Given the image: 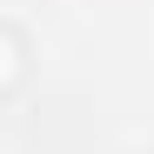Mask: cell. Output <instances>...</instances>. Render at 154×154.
<instances>
[{"mask_svg":"<svg viewBox=\"0 0 154 154\" xmlns=\"http://www.w3.org/2000/svg\"><path fill=\"white\" fill-rule=\"evenodd\" d=\"M20 67H27V47H20V34H14V27H0V94L20 81Z\"/></svg>","mask_w":154,"mask_h":154,"instance_id":"6da1fadb","label":"cell"}]
</instances>
